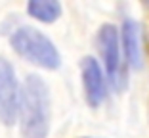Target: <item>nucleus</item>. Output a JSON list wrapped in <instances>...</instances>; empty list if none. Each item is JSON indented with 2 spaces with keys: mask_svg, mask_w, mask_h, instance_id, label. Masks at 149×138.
<instances>
[{
  "mask_svg": "<svg viewBox=\"0 0 149 138\" xmlns=\"http://www.w3.org/2000/svg\"><path fill=\"white\" fill-rule=\"evenodd\" d=\"M61 4L57 0H31L27 2V13L40 23H54L61 18Z\"/></svg>",
  "mask_w": 149,
  "mask_h": 138,
  "instance_id": "0eeeda50",
  "label": "nucleus"
},
{
  "mask_svg": "<svg viewBox=\"0 0 149 138\" xmlns=\"http://www.w3.org/2000/svg\"><path fill=\"white\" fill-rule=\"evenodd\" d=\"M80 75H82L84 96L90 107L97 109L107 98V79L103 75L100 62L92 56H86L80 62Z\"/></svg>",
  "mask_w": 149,
  "mask_h": 138,
  "instance_id": "39448f33",
  "label": "nucleus"
},
{
  "mask_svg": "<svg viewBox=\"0 0 149 138\" xmlns=\"http://www.w3.org/2000/svg\"><path fill=\"white\" fill-rule=\"evenodd\" d=\"M10 44L19 58L27 60L33 65H38L48 71L59 69L61 65V54L56 48V44L35 27L15 29L10 36Z\"/></svg>",
  "mask_w": 149,
  "mask_h": 138,
  "instance_id": "f03ea898",
  "label": "nucleus"
},
{
  "mask_svg": "<svg viewBox=\"0 0 149 138\" xmlns=\"http://www.w3.org/2000/svg\"><path fill=\"white\" fill-rule=\"evenodd\" d=\"M19 106V83L15 69L6 58L0 56V123L6 127L15 125Z\"/></svg>",
  "mask_w": 149,
  "mask_h": 138,
  "instance_id": "20e7f679",
  "label": "nucleus"
},
{
  "mask_svg": "<svg viewBox=\"0 0 149 138\" xmlns=\"http://www.w3.org/2000/svg\"><path fill=\"white\" fill-rule=\"evenodd\" d=\"M140 23L132 18H126L120 25L118 39H120V52L123 60L126 62V67L130 69H141L143 65V52L140 44Z\"/></svg>",
  "mask_w": 149,
  "mask_h": 138,
  "instance_id": "423d86ee",
  "label": "nucleus"
},
{
  "mask_svg": "<svg viewBox=\"0 0 149 138\" xmlns=\"http://www.w3.org/2000/svg\"><path fill=\"white\" fill-rule=\"evenodd\" d=\"M84 138H92V136H84Z\"/></svg>",
  "mask_w": 149,
  "mask_h": 138,
  "instance_id": "6e6552de",
  "label": "nucleus"
},
{
  "mask_svg": "<svg viewBox=\"0 0 149 138\" xmlns=\"http://www.w3.org/2000/svg\"><path fill=\"white\" fill-rule=\"evenodd\" d=\"M97 48L101 52L103 67H105V79L115 92H124L128 86L126 65L120 52V39L118 29L113 23H103L97 29Z\"/></svg>",
  "mask_w": 149,
  "mask_h": 138,
  "instance_id": "7ed1b4c3",
  "label": "nucleus"
},
{
  "mask_svg": "<svg viewBox=\"0 0 149 138\" xmlns=\"http://www.w3.org/2000/svg\"><path fill=\"white\" fill-rule=\"evenodd\" d=\"M50 88L40 75H27L19 86L17 123L21 138H48L50 132Z\"/></svg>",
  "mask_w": 149,
  "mask_h": 138,
  "instance_id": "f257e3e1",
  "label": "nucleus"
}]
</instances>
